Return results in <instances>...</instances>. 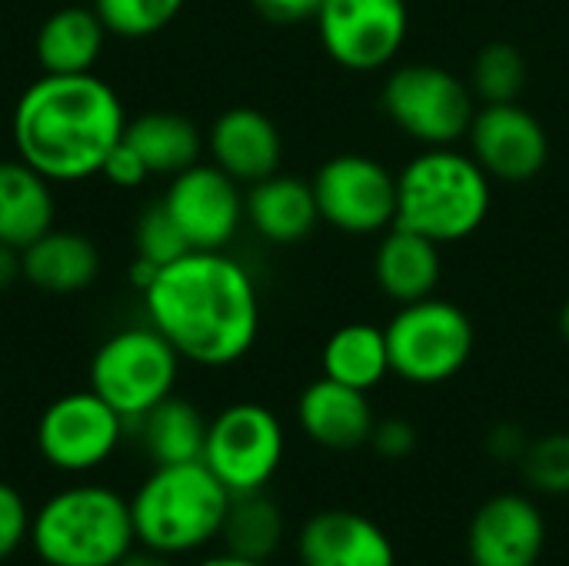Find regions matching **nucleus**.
<instances>
[{
	"mask_svg": "<svg viewBox=\"0 0 569 566\" xmlns=\"http://www.w3.org/2000/svg\"><path fill=\"white\" fill-rule=\"evenodd\" d=\"M107 27L93 7H60L37 30V63L43 73H93Z\"/></svg>",
	"mask_w": 569,
	"mask_h": 566,
	"instance_id": "nucleus-23",
	"label": "nucleus"
},
{
	"mask_svg": "<svg viewBox=\"0 0 569 566\" xmlns=\"http://www.w3.org/2000/svg\"><path fill=\"white\" fill-rule=\"evenodd\" d=\"M527 87V60L513 43H487L470 70V90L480 103H510L520 100Z\"/></svg>",
	"mask_w": 569,
	"mask_h": 566,
	"instance_id": "nucleus-28",
	"label": "nucleus"
},
{
	"mask_svg": "<svg viewBox=\"0 0 569 566\" xmlns=\"http://www.w3.org/2000/svg\"><path fill=\"white\" fill-rule=\"evenodd\" d=\"M30 547L47 566H117L137 547L130 500L100 484L57 490L33 514Z\"/></svg>",
	"mask_w": 569,
	"mask_h": 566,
	"instance_id": "nucleus-5",
	"label": "nucleus"
},
{
	"mask_svg": "<svg viewBox=\"0 0 569 566\" xmlns=\"http://www.w3.org/2000/svg\"><path fill=\"white\" fill-rule=\"evenodd\" d=\"M183 3L187 0H93V10L100 13L107 33L140 40L173 23Z\"/></svg>",
	"mask_w": 569,
	"mask_h": 566,
	"instance_id": "nucleus-29",
	"label": "nucleus"
},
{
	"mask_svg": "<svg viewBox=\"0 0 569 566\" xmlns=\"http://www.w3.org/2000/svg\"><path fill=\"white\" fill-rule=\"evenodd\" d=\"M123 140L143 157L150 177H177L187 167L200 163L203 137L193 120L170 113V110H150L133 120H127Z\"/></svg>",
	"mask_w": 569,
	"mask_h": 566,
	"instance_id": "nucleus-24",
	"label": "nucleus"
},
{
	"mask_svg": "<svg viewBox=\"0 0 569 566\" xmlns=\"http://www.w3.org/2000/svg\"><path fill=\"white\" fill-rule=\"evenodd\" d=\"M210 157L237 183H257L280 170L283 140L277 123L253 107H230L210 127Z\"/></svg>",
	"mask_w": 569,
	"mask_h": 566,
	"instance_id": "nucleus-18",
	"label": "nucleus"
},
{
	"mask_svg": "<svg viewBox=\"0 0 569 566\" xmlns=\"http://www.w3.org/2000/svg\"><path fill=\"white\" fill-rule=\"evenodd\" d=\"M527 484L543 497H569V434L557 430L540 440H530L523 460Z\"/></svg>",
	"mask_w": 569,
	"mask_h": 566,
	"instance_id": "nucleus-30",
	"label": "nucleus"
},
{
	"mask_svg": "<svg viewBox=\"0 0 569 566\" xmlns=\"http://www.w3.org/2000/svg\"><path fill=\"white\" fill-rule=\"evenodd\" d=\"M380 103L393 127L423 147H457L477 113L470 83L437 63L397 67L383 83Z\"/></svg>",
	"mask_w": 569,
	"mask_h": 566,
	"instance_id": "nucleus-8",
	"label": "nucleus"
},
{
	"mask_svg": "<svg viewBox=\"0 0 569 566\" xmlns=\"http://www.w3.org/2000/svg\"><path fill=\"white\" fill-rule=\"evenodd\" d=\"M297 420L317 447L333 454H353L370 444L377 414L363 390L320 377L300 394Z\"/></svg>",
	"mask_w": 569,
	"mask_h": 566,
	"instance_id": "nucleus-17",
	"label": "nucleus"
},
{
	"mask_svg": "<svg viewBox=\"0 0 569 566\" xmlns=\"http://www.w3.org/2000/svg\"><path fill=\"white\" fill-rule=\"evenodd\" d=\"M197 566H270V564H263V560H247V557H237V554L220 550V554H210L207 560H200Z\"/></svg>",
	"mask_w": 569,
	"mask_h": 566,
	"instance_id": "nucleus-39",
	"label": "nucleus"
},
{
	"mask_svg": "<svg viewBox=\"0 0 569 566\" xmlns=\"http://www.w3.org/2000/svg\"><path fill=\"white\" fill-rule=\"evenodd\" d=\"M320 364H323V377L357 387L363 394H370L393 374L387 334L377 324H343L340 330H333L330 340L323 344Z\"/></svg>",
	"mask_w": 569,
	"mask_h": 566,
	"instance_id": "nucleus-25",
	"label": "nucleus"
},
{
	"mask_svg": "<svg viewBox=\"0 0 569 566\" xmlns=\"http://www.w3.org/2000/svg\"><path fill=\"white\" fill-rule=\"evenodd\" d=\"M140 440L153 467L163 464H190L203 460V444H207V420L203 414L183 400V397H163L157 407H150L140 420Z\"/></svg>",
	"mask_w": 569,
	"mask_h": 566,
	"instance_id": "nucleus-26",
	"label": "nucleus"
},
{
	"mask_svg": "<svg viewBox=\"0 0 569 566\" xmlns=\"http://www.w3.org/2000/svg\"><path fill=\"white\" fill-rule=\"evenodd\" d=\"M113 187H140L147 177H150V170H147V163H143V157L127 143V140H120L110 153H107V160H103V170H100Z\"/></svg>",
	"mask_w": 569,
	"mask_h": 566,
	"instance_id": "nucleus-34",
	"label": "nucleus"
},
{
	"mask_svg": "<svg viewBox=\"0 0 569 566\" xmlns=\"http://www.w3.org/2000/svg\"><path fill=\"white\" fill-rule=\"evenodd\" d=\"M383 334L390 370L413 387H437L453 380L470 364L477 347L470 314L440 297L403 304Z\"/></svg>",
	"mask_w": 569,
	"mask_h": 566,
	"instance_id": "nucleus-6",
	"label": "nucleus"
},
{
	"mask_svg": "<svg viewBox=\"0 0 569 566\" xmlns=\"http://www.w3.org/2000/svg\"><path fill=\"white\" fill-rule=\"evenodd\" d=\"M220 544L227 554L270 564L283 544V510L267 497V490L233 494L220 527Z\"/></svg>",
	"mask_w": 569,
	"mask_h": 566,
	"instance_id": "nucleus-27",
	"label": "nucleus"
},
{
	"mask_svg": "<svg viewBox=\"0 0 569 566\" xmlns=\"http://www.w3.org/2000/svg\"><path fill=\"white\" fill-rule=\"evenodd\" d=\"M23 280L43 294L87 290L100 274V250L90 237L70 230H47L27 250H20Z\"/></svg>",
	"mask_w": 569,
	"mask_h": 566,
	"instance_id": "nucleus-21",
	"label": "nucleus"
},
{
	"mask_svg": "<svg viewBox=\"0 0 569 566\" xmlns=\"http://www.w3.org/2000/svg\"><path fill=\"white\" fill-rule=\"evenodd\" d=\"M30 524H33V514L23 494L0 480V564L10 560L30 540Z\"/></svg>",
	"mask_w": 569,
	"mask_h": 566,
	"instance_id": "nucleus-32",
	"label": "nucleus"
},
{
	"mask_svg": "<svg viewBox=\"0 0 569 566\" xmlns=\"http://www.w3.org/2000/svg\"><path fill=\"white\" fill-rule=\"evenodd\" d=\"M13 147L50 183L87 180L123 140L127 113L97 73H43L13 107Z\"/></svg>",
	"mask_w": 569,
	"mask_h": 566,
	"instance_id": "nucleus-2",
	"label": "nucleus"
},
{
	"mask_svg": "<svg viewBox=\"0 0 569 566\" xmlns=\"http://www.w3.org/2000/svg\"><path fill=\"white\" fill-rule=\"evenodd\" d=\"M183 254H190V244H187L183 230L177 227V220L167 214L163 200L147 207L137 224V257L150 260L153 267H167V264L180 260Z\"/></svg>",
	"mask_w": 569,
	"mask_h": 566,
	"instance_id": "nucleus-31",
	"label": "nucleus"
},
{
	"mask_svg": "<svg viewBox=\"0 0 569 566\" xmlns=\"http://www.w3.org/2000/svg\"><path fill=\"white\" fill-rule=\"evenodd\" d=\"M313 183L320 220L343 234H383L397 224V177L367 153L330 157Z\"/></svg>",
	"mask_w": 569,
	"mask_h": 566,
	"instance_id": "nucleus-10",
	"label": "nucleus"
},
{
	"mask_svg": "<svg viewBox=\"0 0 569 566\" xmlns=\"http://www.w3.org/2000/svg\"><path fill=\"white\" fill-rule=\"evenodd\" d=\"M373 277L377 287L400 307L433 297L443 277L440 244L393 224L373 254Z\"/></svg>",
	"mask_w": 569,
	"mask_h": 566,
	"instance_id": "nucleus-19",
	"label": "nucleus"
},
{
	"mask_svg": "<svg viewBox=\"0 0 569 566\" xmlns=\"http://www.w3.org/2000/svg\"><path fill=\"white\" fill-rule=\"evenodd\" d=\"M527 447H530V440H527V434H523L517 424H500V427H493V430L487 434V450H490V457L500 460V464L523 460Z\"/></svg>",
	"mask_w": 569,
	"mask_h": 566,
	"instance_id": "nucleus-35",
	"label": "nucleus"
},
{
	"mask_svg": "<svg viewBox=\"0 0 569 566\" xmlns=\"http://www.w3.org/2000/svg\"><path fill=\"white\" fill-rule=\"evenodd\" d=\"M230 490L203 460L163 464L130 497L137 544L167 557H183L220 540Z\"/></svg>",
	"mask_w": 569,
	"mask_h": 566,
	"instance_id": "nucleus-4",
	"label": "nucleus"
},
{
	"mask_svg": "<svg viewBox=\"0 0 569 566\" xmlns=\"http://www.w3.org/2000/svg\"><path fill=\"white\" fill-rule=\"evenodd\" d=\"M367 447H373L387 460H403L417 450V427L403 417H383L373 424Z\"/></svg>",
	"mask_w": 569,
	"mask_h": 566,
	"instance_id": "nucleus-33",
	"label": "nucleus"
},
{
	"mask_svg": "<svg viewBox=\"0 0 569 566\" xmlns=\"http://www.w3.org/2000/svg\"><path fill=\"white\" fill-rule=\"evenodd\" d=\"M117 566H173L170 564V557L167 554H157V550H147V547H133L123 560Z\"/></svg>",
	"mask_w": 569,
	"mask_h": 566,
	"instance_id": "nucleus-38",
	"label": "nucleus"
},
{
	"mask_svg": "<svg viewBox=\"0 0 569 566\" xmlns=\"http://www.w3.org/2000/svg\"><path fill=\"white\" fill-rule=\"evenodd\" d=\"M323 0H253L257 13H263L273 23H300L317 20Z\"/></svg>",
	"mask_w": 569,
	"mask_h": 566,
	"instance_id": "nucleus-36",
	"label": "nucleus"
},
{
	"mask_svg": "<svg viewBox=\"0 0 569 566\" xmlns=\"http://www.w3.org/2000/svg\"><path fill=\"white\" fill-rule=\"evenodd\" d=\"M150 327L180 360L230 367L243 360L260 334V297L250 270L223 250H190L157 270L143 290Z\"/></svg>",
	"mask_w": 569,
	"mask_h": 566,
	"instance_id": "nucleus-1",
	"label": "nucleus"
},
{
	"mask_svg": "<svg viewBox=\"0 0 569 566\" xmlns=\"http://www.w3.org/2000/svg\"><path fill=\"white\" fill-rule=\"evenodd\" d=\"M247 220L270 244H300L320 224V207L313 197V183L287 173H270L250 183L243 197Z\"/></svg>",
	"mask_w": 569,
	"mask_h": 566,
	"instance_id": "nucleus-20",
	"label": "nucleus"
},
{
	"mask_svg": "<svg viewBox=\"0 0 569 566\" xmlns=\"http://www.w3.org/2000/svg\"><path fill=\"white\" fill-rule=\"evenodd\" d=\"M320 43L333 63L373 73L397 60L407 43V0H323L317 13Z\"/></svg>",
	"mask_w": 569,
	"mask_h": 566,
	"instance_id": "nucleus-11",
	"label": "nucleus"
},
{
	"mask_svg": "<svg viewBox=\"0 0 569 566\" xmlns=\"http://www.w3.org/2000/svg\"><path fill=\"white\" fill-rule=\"evenodd\" d=\"M53 190L30 163L0 160V244L27 250L53 230Z\"/></svg>",
	"mask_w": 569,
	"mask_h": 566,
	"instance_id": "nucleus-22",
	"label": "nucleus"
},
{
	"mask_svg": "<svg viewBox=\"0 0 569 566\" xmlns=\"http://www.w3.org/2000/svg\"><path fill=\"white\" fill-rule=\"evenodd\" d=\"M180 354L157 327H127L107 337L90 360V390L127 424L173 394Z\"/></svg>",
	"mask_w": 569,
	"mask_h": 566,
	"instance_id": "nucleus-7",
	"label": "nucleus"
},
{
	"mask_svg": "<svg viewBox=\"0 0 569 566\" xmlns=\"http://www.w3.org/2000/svg\"><path fill=\"white\" fill-rule=\"evenodd\" d=\"M123 417L93 390L57 397L37 420L40 457L63 474L97 470L113 457L123 437Z\"/></svg>",
	"mask_w": 569,
	"mask_h": 566,
	"instance_id": "nucleus-12",
	"label": "nucleus"
},
{
	"mask_svg": "<svg viewBox=\"0 0 569 566\" xmlns=\"http://www.w3.org/2000/svg\"><path fill=\"white\" fill-rule=\"evenodd\" d=\"M547 550V517L533 497L493 494L467 527L470 566H537Z\"/></svg>",
	"mask_w": 569,
	"mask_h": 566,
	"instance_id": "nucleus-15",
	"label": "nucleus"
},
{
	"mask_svg": "<svg viewBox=\"0 0 569 566\" xmlns=\"http://www.w3.org/2000/svg\"><path fill=\"white\" fill-rule=\"evenodd\" d=\"M470 153L490 180H533L550 160L547 127L520 103H483L470 123Z\"/></svg>",
	"mask_w": 569,
	"mask_h": 566,
	"instance_id": "nucleus-14",
	"label": "nucleus"
},
{
	"mask_svg": "<svg viewBox=\"0 0 569 566\" xmlns=\"http://www.w3.org/2000/svg\"><path fill=\"white\" fill-rule=\"evenodd\" d=\"M287 437L277 414L263 404H230L207 427L203 464L230 494L267 490L283 464Z\"/></svg>",
	"mask_w": 569,
	"mask_h": 566,
	"instance_id": "nucleus-9",
	"label": "nucleus"
},
{
	"mask_svg": "<svg viewBox=\"0 0 569 566\" xmlns=\"http://www.w3.org/2000/svg\"><path fill=\"white\" fill-rule=\"evenodd\" d=\"M557 324H560V337L569 344V297H567V304L560 307V320H557Z\"/></svg>",
	"mask_w": 569,
	"mask_h": 566,
	"instance_id": "nucleus-40",
	"label": "nucleus"
},
{
	"mask_svg": "<svg viewBox=\"0 0 569 566\" xmlns=\"http://www.w3.org/2000/svg\"><path fill=\"white\" fill-rule=\"evenodd\" d=\"M300 566H397L387 530L357 510H320L297 534Z\"/></svg>",
	"mask_w": 569,
	"mask_h": 566,
	"instance_id": "nucleus-16",
	"label": "nucleus"
},
{
	"mask_svg": "<svg viewBox=\"0 0 569 566\" xmlns=\"http://www.w3.org/2000/svg\"><path fill=\"white\" fill-rule=\"evenodd\" d=\"M490 207V173L457 147H423L397 173V227L440 247L473 237Z\"/></svg>",
	"mask_w": 569,
	"mask_h": 566,
	"instance_id": "nucleus-3",
	"label": "nucleus"
},
{
	"mask_svg": "<svg viewBox=\"0 0 569 566\" xmlns=\"http://www.w3.org/2000/svg\"><path fill=\"white\" fill-rule=\"evenodd\" d=\"M17 277H23V260H20V250L10 247V244H0V290L13 287Z\"/></svg>",
	"mask_w": 569,
	"mask_h": 566,
	"instance_id": "nucleus-37",
	"label": "nucleus"
},
{
	"mask_svg": "<svg viewBox=\"0 0 569 566\" xmlns=\"http://www.w3.org/2000/svg\"><path fill=\"white\" fill-rule=\"evenodd\" d=\"M163 207L183 230L190 250H223L247 217L237 180L217 163H193L177 173Z\"/></svg>",
	"mask_w": 569,
	"mask_h": 566,
	"instance_id": "nucleus-13",
	"label": "nucleus"
}]
</instances>
